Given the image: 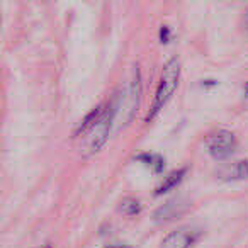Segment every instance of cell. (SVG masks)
I'll return each instance as SVG.
<instances>
[{"label":"cell","mask_w":248,"mask_h":248,"mask_svg":"<svg viewBox=\"0 0 248 248\" xmlns=\"http://www.w3.org/2000/svg\"><path fill=\"white\" fill-rule=\"evenodd\" d=\"M204 145L214 160H226L236 152L238 141L236 136L228 129H216L204 138Z\"/></svg>","instance_id":"3"},{"label":"cell","mask_w":248,"mask_h":248,"mask_svg":"<svg viewBox=\"0 0 248 248\" xmlns=\"http://www.w3.org/2000/svg\"><path fill=\"white\" fill-rule=\"evenodd\" d=\"M43 248H53V247H51V245H45Z\"/></svg>","instance_id":"15"},{"label":"cell","mask_w":248,"mask_h":248,"mask_svg":"<svg viewBox=\"0 0 248 248\" xmlns=\"http://www.w3.org/2000/svg\"><path fill=\"white\" fill-rule=\"evenodd\" d=\"M243 93H245V97H248V82H245V85H243Z\"/></svg>","instance_id":"14"},{"label":"cell","mask_w":248,"mask_h":248,"mask_svg":"<svg viewBox=\"0 0 248 248\" xmlns=\"http://www.w3.org/2000/svg\"><path fill=\"white\" fill-rule=\"evenodd\" d=\"M221 180H241L248 177V160H240L231 165H226L217 172Z\"/></svg>","instance_id":"7"},{"label":"cell","mask_w":248,"mask_h":248,"mask_svg":"<svg viewBox=\"0 0 248 248\" xmlns=\"http://www.w3.org/2000/svg\"><path fill=\"white\" fill-rule=\"evenodd\" d=\"M141 202H140V199H136V197H124L123 201H121V213L126 214V216H136L138 213H141Z\"/></svg>","instance_id":"10"},{"label":"cell","mask_w":248,"mask_h":248,"mask_svg":"<svg viewBox=\"0 0 248 248\" xmlns=\"http://www.w3.org/2000/svg\"><path fill=\"white\" fill-rule=\"evenodd\" d=\"M116 114H117V109H116V100H110L109 106H106V112L104 116L100 117L99 123L90 129L87 135H83L80 138V152L83 153L85 156H90L93 153L100 152L104 145L107 143L109 140V135H110V128H112V124L116 123Z\"/></svg>","instance_id":"2"},{"label":"cell","mask_w":248,"mask_h":248,"mask_svg":"<svg viewBox=\"0 0 248 248\" xmlns=\"http://www.w3.org/2000/svg\"><path fill=\"white\" fill-rule=\"evenodd\" d=\"M201 238V230L194 226H180L170 231L162 240V248H190Z\"/></svg>","instance_id":"4"},{"label":"cell","mask_w":248,"mask_h":248,"mask_svg":"<svg viewBox=\"0 0 248 248\" xmlns=\"http://www.w3.org/2000/svg\"><path fill=\"white\" fill-rule=\"evenodd\" d=\"M189 207V202H187L184 197H175V199L167 201L163 206H160L158 209L155 211L153 217H155V223H169V221H173L175 217L182 216L184 213Z\"/></svg>","instance_id":"5"},{"label":"cell","mask_w":248,"mask_h":248,"mask_svg":"<svg viewBox=\"0 0 248 248\" xmlns=\"http://www.w3.org/2000/svg\"><path fill=\"white\" fill-rule=\"evenodd\" d=\"M135 160L150 167L153 173H162L163 169H165V158L162 155H158V153H140V155L135 156Z\"/></svg>","instance_id":"9"},{"label":"cell","mask_w":248,"mask_h":248,"mask_svg":"<svg viewBox=\"0 0 248 248\" xmlns=\"http://www.w3.org/2000/svg\"><path fill=\"white\" fill-rule=\"evenodd\" d=\"M247 24H248V11H247Z\"/></svg>","instance_id":"16"},{"label":"cell","mask_w":248,"mask_h":248,"mask_svg":"<svg viewBox=\"0 0 248 248\" xmlns=\"http://www.w3.org/2000/svg\"><path fill=\"white\" fill-rule=\"evenodd\" d=\"M104 248H131L129 245H119V243H114V245H106Z\"/></svg>","instance_id":"13"},{"label":"cell","mask_w":248,"mask_h":248,"mask_svg":"<svg viewBox=\"0 0 248 248\" xmlns=\"http://www.w3.org/2000/svg\"><path fill=\"white\" fill-rule=\"evenodd\" d=\"M104 112H106V106H104V104H99L97 107H93V109L90 110V112L87 114L82 121H80L78 126L75 128V131H73V140H80L83 135H87V133H89L90 129L99 123L100 117L104 116Z\"/></svg>","instance_id":"6"},{"label":"cell","mask_w":248,"mask_h":248,"mask_svg":"<svg viewBox=\"0 0 248 248\" xmlns=\"http://www.w3.org/2000/svg\"><path fill=\"white\" fill-rule=\"evenodd\" d=\"M186 173H187V169H177V170H173V172H170L167 177H163L162 182L156 186L155 196H163V194H167L169 190L175 189V187L184 180Z\"/></svg>","instance_id":"8"},{"label":"cell","mask_w":248,"mask_h":248,"mask_svg":"<svg viewBox=\"0 0 248 248\" xmlns=\"http://www.w3.org/2000/svg\"><path fill=\"white\" fill-rule=\"evenodd\" d=\"M179 78H180V62L177 58H170L169 62L163 65L162 75H160V82L156 87L155 97H153L152 107H150L148 114H146V123L153 121L158 112L167 106L172 95L175 93L177 87H179Z\"/></svg>","instance_id":"1"},{"label":"cell","mask_w":248,"mask_h":248,"mask_svg":"<svg viewBox=\"0 0 248 248\" xmlns=\"http://www.w3.org/2000/svg\"><path fill=\"white\" fill-rule=\"evenodd\" d=\"M201 85H202V87H206V89H207V87H214V85H217V82H216V80H202V83H201Z\"/></svg>","instance_id":"12"},{"label":"cell","mask_w":248,"mask_h":248,"mask_svg":"<svg viewBox=\"0 0 248 248\" xmlns=\"http://www.w3.org/2000/svg\"><path fill=\"white\" fill-rule=\"evenodd\" d=\"M158 39H160V43H162V45H169L170 39H172V29H170V26L163 24L162 28H160Z\"/></svg>","instance_id":"11"}]
</instances>
